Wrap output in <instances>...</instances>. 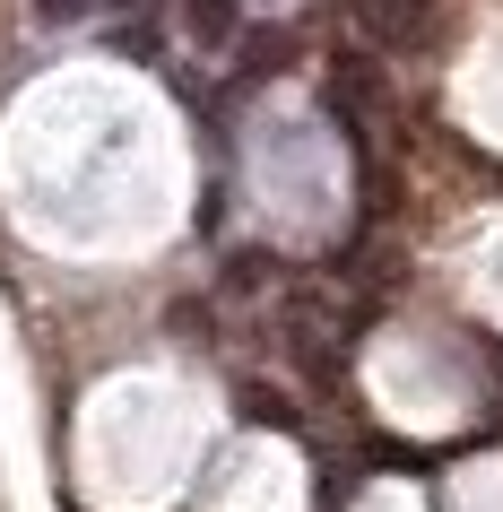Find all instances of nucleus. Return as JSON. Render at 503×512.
Returning <instances> with one entry per match:
<instances>
[{
	"label": "nucleus",
	"instance_id": "obj_2",
	"mask_svg": "<svg viewBox=\"0 0 503 512\" xmlns=\"http://www.w3.org/2000/svg\"><path fill=\"white\" fill-rule=\"evenodd\" d=\"M183 18H191L200 44H226V35H235V0H183Z\"/></svg>",
	"mask_w": 503,
	"mask_h": 512
},
{
	"label": "nucleus",
	"instance_id": "obj_4",
	"mask_svg": "<svg viewBox=\"0 0 503 512\" xmlns=\"http://www.w3.org/2000/svg\"><path fill=\"white\" fill-rule=\"evenodd\" d=\"M87 0H44V18H79Z\"/></svg>",
	"mask_w": 503,
	"mask_h": 512
},
{
	"label": "nucleus",
	"instance_id": "obj_3",
	"mask_svg": "<svg viewBox=\"0 0 503 512\" xmlns=\"http://www.w3.org/2000/svg\"><path fill=\"white\" fill-rule=\"evenodd\" d=\"M287 53H295L287 35H252V44H243V70L261 79V70H278V61H287Z\"/></svg>",
	"mask_w": 503,
	"mask_h": 512
},
{
	"label": "nucleus",
	"instance_id": "obj_1",
	"mask_svg": "<svg viewBox=\"0 0 503 512\" xmlns=\"http://www.w3.org/2000/svg\"><path fill=\"white\" fill-rule=\"evenodd\" d=\"M356 27H365L382 53H408V44H425V27H434V0H356Z\"/></svg>",
	"mask_w": 503,
	"mask_h": 512
}]
</instances>
